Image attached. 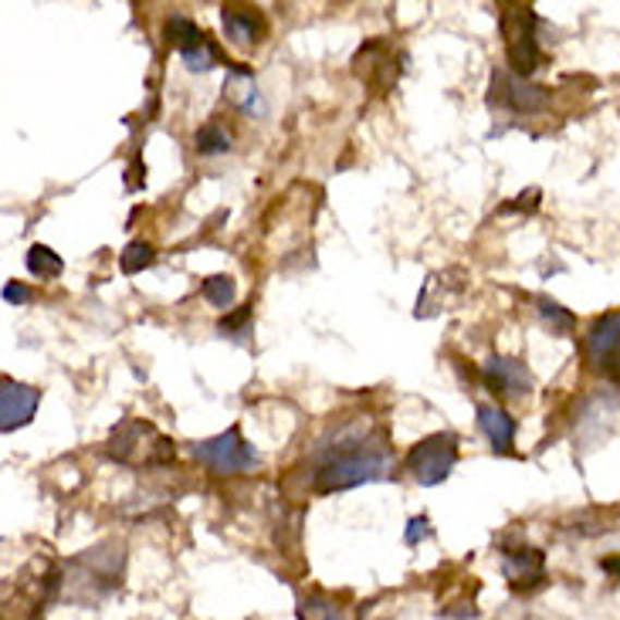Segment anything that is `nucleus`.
Here are the masks:
<instances>
[{
	"mask_svg": "<svg viewBox=\"0 0 620 620\" xmlns=\"http://www.w3.org/2000/svg\"><path fill=\"white\" fill-rule=\"evenodd\" d=\"M316 461H319L313 472L316 495L350 491L356 485L380 482L393 472V451L384 441V434L374 430L366 434L360 424L332 430V438L319 445Z\"/></svg>",
	"mask_w": 620,
	"mask_h": 620,
	"instance_id": "f257e3e1",
	"label": "nucleus"
},
{
	"mask_svg": "<svg viewBox=\"0 0 620 620\" xmlns=\"http://www.w3.org/2000/svg\"><path fill=\"white\" fill-rule=\"evenodd\" d=\"M122 570H126V546L122 543L85 549L58 570V597L69 604L96 607L122 586Z\"/></svg>",
	"mask_w": 620,
	"mask_h": 620,
	"instance_id": "f03ea898",
	"label": "nucleus"
},
{
	"mask_svg": "<svg viewBox=\"0 0 620 620\" xmlns=\"http://www.w3.org/2000/svg\"><path fill=\"white\" fill-rule=\"evenodd\" d=\"M109 458L122 461V464H167L173 461L177 448L160 438V430L146 424V421H122L112 434H109V445H106Z\"/></svg>",
	"mask_w": 620,
	"mask_h": 620,
	"instance_id": "7ed1b4c3",
	"label": "nucleus"
},
{
	"mask_svg": "<svg viewBox=\"0 0 620 620\" xmlns=\"http://www.w3.org/2000/svg\"><path fill=\"white\" fill-rule=\"evenodd\" d=\"M536 14L533 8H502V35H506V58L509 69L519 78H530L539 69V45H536Z\"/></svg>",
	"mask_w": 620,
	"mask_h": 620,
	"instance_id": "20e7f679",
	"label": "nucleus"
},
{
	"mask_svg": "<svg viewBox=\"0 0 620 620\" xmlns=\"http://www.w3.org/2000/svg\"><path fill=\"white\" fill-rule=\"evenodd\" d=\"M191 454L200 464H207L214 475H244L258 464V451L241 438L238 427H228L224 434H217V438L191 445Z\"/></svg>",
	"mask_w": 620,
	"mask_h": 620,
	"instance_id": "39448f33",
	"label": "nucleus"
},
{
	"mask_svg": "<svg viewBox=\"0 0 620 620\" xmlns=\"http://www.w3.org/2000/svg\"><path fill=\"white\" fill-rule=\"evenodd\" d=\"M458 464V434L438 430L430 438L417 441L408 454V472L417 485H441Z\"/></svg>",
	"mask_w": 620,
	"mask_h": 620,
	"instance_id": "423d86ee",
	"label": "nucleus"
},
{
	"mask_svg": "<svg viewBox=\"0 0 620 620\" xmlns=\"http://www.w3.org/2000/svg\"><path fill=\"white\" fill-rule=\"evenodd\" d=\"M482 384L499 400H522L533 393V374L522 360L509 356H488L482 363Z\"/></svg>",
	"mask_w": 620,
	"mask_h": 620,
	"instance_id": "0eeeda50",
	"label": "nucleus"
},
{
	"mask_svg": "<svg viewBox=\"0 0 620 620\" xmlns=\"http://www.w3.org/2000/svg\"><path fill=\"white\" fill-rule=\"evenodd\" d=\"M586 360L610 380H620V313H607L591 326V332H586Z\"/></svg>",
	"mask_w": 620,
	"mask_h": 620,
	"instance_id": "6e6552de",
	"label": "nucleus"
},
{
	"mask_svg": "<svg viewBox=\"0 0 620 620\" xmlns=\"http://www.w3.org/2000/svg\"><path fill=\"white\" fill-rule=\"evenodd\" d=\"M491 92H495L491 102H502L506 109H512L519 116H533L549 106V88L533 85L530 78H519L512 72H495Z\"/></svg>",
	"mask_w": 620,
	"mask_h": 620,
	"instance_id": "1a4fd4ad",
	"label": "nucleus"
},
{
	"mask_svg": "<svg viewBox=\"0 0 620 620\" xmlns=\"http://www.w3.org/2000/svg\"><path fill=\"white\" fill-rule=\"evenodd\" d=\"M38 404H41V390L17 384V380H4L0 384V430L11 434V430L24 427L38 414Z\"/></svg>",
	"mask_w": 620,
	"mask_h": 620,
	"instance_id": "9d476101",
	"label": "nucleus"
},
{
	"mask_svg": "<svg viewBox=\"0 0 620 620\" xmlns=\"http://www.w3.org/2000/svg\"><path fill=\"white\" fill-rule=\"evenodd\" d=\"M502 573L512 591H533V586L546 580V552L533 546L509 549L502 552Z\"/></svg>",
	"mask_w": 620,
	"mask_h": 620,
	"instance_id": "9b49d317",
	"label": "nucleus"
},
{
	"mask_svg": "<svg viewBox=\"0 0 620 620\" xmlns=\"http://www.w3.org/2000/svg\"><path fill=\"white\" fill-rule=\"evenodd\" d=\"M478 427L485 430V438L491 441L495 454H512L515 421L499 404H478Z\"/></svg>",
	"mask_w": 620,
	"mask_h": 620,
	"instance_id": "f8f14e48",
	"label": "nucleus"
},
{
	"mask_svg": "<svg viewBox=\"0 0 620 620\" xmlns=\"http://www.w3.org/2000/svg\"><path fill=\"white\" fill-rule=\"evenodd\" d=\"M224 92H228L231 102H234L244 116H262V112H265V102H262V92H258V85H255L252 69L231 65V78H228Z\"/></svg>",
	"mask_w": 620,
	"mask_h": 620,
	"instance_id": "ddd939ff",
	"label": "nucleus"
},
{
	"mask_svg": "<svg viewBox=\"0 0 620 620\" xmlns=\"http://www.w3.org/2000/svg\"><path fill=\"white\" fill-rule=\"evenodd\" d=\"M221 24H224V35H228L238 48L258 41V35H262L258 14H252L247 8H224V11H221Z\"/></svg>",
	"mask_w": 620,
	"mask_h": 620,
	"instance_id": "4468645a",
	"label": "nucleus"
},
{
	"mask_svg": "<svg viewBox=\"0 0 620 620\" xmlns=\"http://www.w3.org/2000/svg\"><path fill=\"white\" fill-rule=\"evenodd\" d=\"M299 620H350V610L329 594H305L295 610Z\"/></svg>",
	"mask_w": 620,
	"mask_h": 620,
	"instance_id": "2eb2a0df",
	"label": "nucleus"
},
{
	"mask_svg": "<svg viewBox=\"0 0 620 620\" xmlns=\"http://www.w3.org/2000/svg\"><path fill=\"white\" fill-rule=\"evenodd\" d=\"M24 265L31 275L41 278V282H51V278H58L61 271H65V262H61V255H54L48 244H31Z\"/></svg>",
	"mask_w": 620,
	"mask_h": 620,
	"instance_id": "dca6fc26",
	"label": "nucleus"
},
{
	"mask_svg": "<svg viewBox=\"0 0 620 620\" xmlns=\"http://www.w3.org/2000/svg\"><path fill=\"white\" fill-rule=\"evenodd\" d=\"M536 313H539V319L552 329V336H570V332L576 329L573 313H567V308H563L560 302H552L549 295H539V299H536Z\"/></svg>",
	"mask_w": 620,
	"mask_h": 620,
	"instance_id": "f3484780",
	"label": "nucleus"
},
{
	"mask_svg": "<svg viewBox=\"0 0 620 620\" xmlns=\"http://www.w3.org/2000/svg\"><path fill=\"white\" fill-rule=\"evenodd\" d=\"M194 146H197L200 157H221V153L231 149V136H228V130L221 126V122H207V126L197 130Z\"/></svg>",
	"mask_w": 620,
	"mask_h": 620,
	"instance_id": "a211bd4d",
	"label": "nucleus"
},
{
	"mask_svg": "<svg viewBox=\"0 0 620 620\" xmlns=\"http://www.w3.org/2000/svg\"><path fill=\"white\" fill-rule=\"evenodd\" d=\"M180 58H183V65H187L191 72H210L214 65H221V51L214 48V41L207 35L194 48L180 51Z\"/></svg>",
	"mask_w": 620,
	"mask_h": 620,
	"instance_id": "6ab92c4d",
	"label": "nucleus"
},
{
	"mask_svg": "<svg viewBox=\"0 0 620 620\" xmlns=\"http://www.w3.org/2000/svg\"><path fill=\"white\" fill-rule=\"evenodd\" d=\"M200 292H204V299H207L214 308H231V302H234V295H238V285H234L231 275H210V278H204Z\"/></svg>",
	"mask_w": 620,
	"mask_h": 620,
	"instance_id": "aec40b11",
	"label": "nucleus"
},
{
	"mask_svg": "<svg viewBox=\"0 0 620 620\" xmlns=\"http://www.w3.org/2000/svg\"><path fill=\"white\" fill-rule=\"evenodd\" d=\"M153 262H157V252H153V244H146V241H130L126 247H122V255H119V265H122V271H126V275H139Z\"/></svg>",
	"mask_w": 620,
	"mask_h": 620,
	"instance_id": "412c9836",
	"label": "nucleus"
},
{
	"mask_svg": "<svg viewBox=\"0 0 620 620\" xmlns=\"http://www.w3.org/2000/svg\"><path fill=\"white\" fill-rule=\"evenodd\" d=\"M167 38L177 45V51H187V48H194V45L204 38V31H200L191 17L173 14V17L167 21Z\"/></svg>",
	"mask_w": 620,
	"mask_h": 620,
	"instance_id": "4be33fe9",
	"label": "nucleus"
},
{
	"mask_svg": "<svg viewBox=\"0 0 620 620\" xmlns=\"http://www.w3.org/2000/svg\"><path fill=\"white\" fill-rule=\"evenodd\" d=\"M247 323H252V308H238L234 316H224L221 323H217V332L224 336H247Z\"/></svg>",
	"mask_w": 620,
	"mask_h": 620,
	"instance_id": "5701e85b",
	"label": "nucleus"
},
{
	"mask_svg": "<svg viewBox=\"0 0 620 620\" xmlns=\"http://www.w3.org/2000/svg\"><path fill=\"white\" fill-rule=\"evenodd\" d=\"M427 536H430V519H427V515H414V519L408 522L404 543H408V546H417V543H424Z\"/></svg>",
	"mask_w": 620,
	"mask_h": 620,
	"instance_id": "b1692460",
	"label": "nucleus"
},
{
	"mask_svg": "<svg viewBox=\"0 0 620 620\" xmlns=\"http://www.w3.org/2000/svg\"><path fill=\"white\" fill-rule=\"evenodd\" d=\"M27 299H31V292H27L21 282H8V285H4V302H8V305H24Z\"/></svg>",
	"mask_w": 620,
	"mask_h": 620,
	"instance_id": "393cba45",
	"label": "nucleus"
},
{
	"mask_svg": "<svg viewBox=\"0 0 620 620\" xmlns=\"http://www.w3.org/2000/svg\"><path fill=\"white\" fill-rule=\"evenodd\" d=\"M600 570L613 580H620V556H607V560H600Z\"/></svg>",
	"mask_w": 620,
	"mask_h": 620,
	"instance_id": "a878e982",
	"label": "nucleus"
}]
</instances>
